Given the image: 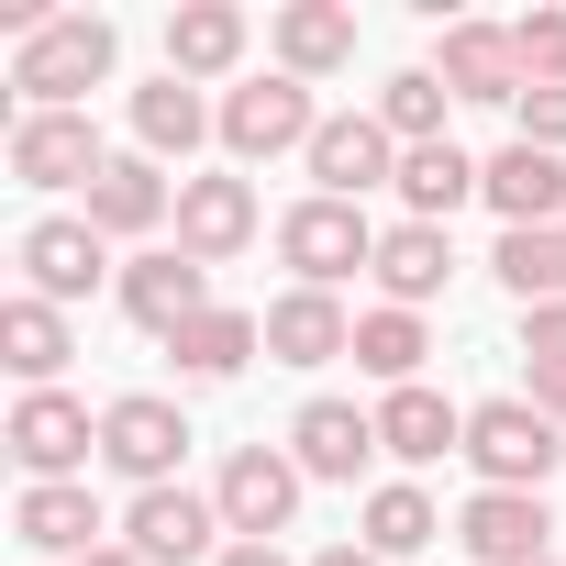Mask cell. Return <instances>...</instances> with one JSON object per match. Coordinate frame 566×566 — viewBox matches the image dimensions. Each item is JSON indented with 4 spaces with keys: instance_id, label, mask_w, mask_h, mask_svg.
Masks as SVG:
<instances>
[{
    "instance_id": "1",
    "label": "cell",
    "mask_w": 566,
    "mask_h": 566,
    "mask_svg": "<svg viewBox=\"0 0 566 566\" xmlns=\"http://www.w3.org/2000/svg\"><path fill=\"white\" fill-rule=\"evenodd\" d=\"M112 56H123V34H112L101 12H56V23L12 56V90H23L34 112H78V101L112 78Z\"/></svg>"
},
{
    "instance_id": "2",
    "label": "cell",
    "mask_w": 566,
    "mask_h": 566,
    "mask_svg": "<svg viewBox=\"0 0 566 566\" xmlns=\"http://www.w3.org/2000/svg\"><path fill=\"white\" fill-rule=\"evenodd\" d=\"M467 467H478L489 489H544V478L566 467V433H555L533 400H478V411H467Z\"/></svg>"
},
{
    "instance_id": "3",
    "label": "cell",
    "mask_w": 566,
    "mask_h": 566,
    "mask_svg": "<svg viewBox=\"0 0 566 566\" xmlns=\"http://www.w3.org/2000/svg\"><path fill=\"white\" fill-rule=\"evenodd\" d=\"M312 134H323V112H312V78H244L233 101H222V145H233V167H266V156H312Z\"/></svg>"
},
{
    "instance_id": "4",
    "label": "cell",
    "mask_w": 566,
    "mask_h": 566,
    "mask_svg": "<svg viewBox=\"0 0 566 566\" xmlns=\"http://www.w3.org/2000/svg\"><path fill=\"white\" fill-rule=\"evenodd\" d=\"M277 255L301 266V290H345L356 266H378V222L356 200H301L290 222H277Z\"/></svg>"
},
{
    "instance_id": "5",
    "label": "cell",
    "mask_w": 566,
    "mask_h": 566,
    "mask_svg": "<svg viewBox=\"0 0 566 566\" xmlns=\"http://www.w3.org/2000/svg\"><path fill=\"white\" fill-rule=\"evenodd\" d=\"M101 455V422L67 400V389H23L12 400V467H23V489H56V478H78Z\"/></svg>"
},
{
    "instance_id": "6",
    "label": "cell",
    "mask_w": 566,
    "mask_h": 566,
    "mask_svg": "<svg viewBox=\"0 0 566 566\" xmlns=\"http://www.w3.org/2000/svg\"><path fill=\"white\" fill-rule=\"evenodd\" d=\"M378 178L400 189V134L378 112H323V134H312V200H367Z\"/></svg>"
},
{
    "instance_id": "7",
    "label": "cell",
    "mask_w": 566,
    "mask_h": 566,
    "mask_svg": "<svg viewBox=\"0 0 566 566\" xmlns=\"http://www.w3.org/2000/svg\"><path fill=\"white\" fill-rule=\"evenodd\" d=\"M101 455H112L134 489H178L189 411H178V400H156V389H134V400H112V411H101Z\"/></svg>"
},
{
    "instance_id": "8",
    "label": "cell",
    "mask_w": 566,
    "mask_h": 566,
    "mask_svg": "<svg viewBox=\"0 0 566 566\" xmlns=\"http://www.w3.org/2000/svg\"><path fill=\"white\" fill-rule=\"evenodd\" d=\"M211 500H222V533H233V544H277V533H290V511H301V455L244 444Z\"/></svg>"
},
{
    "instance_id": "9",
    "label": "cell",
    "mask_w": 566,
    "mask_h": 566,
    "mask_svg": "<svg viewBox=\"0 0 566 566\" xmlns=\"http://www.w3.org/2000/svg\"><path fill=\"white\" fill-rule=\"evenodd\" d=\"M112 156H101V134H90V112H23L12 123V178L23 189H90Z\"/></svg>"
},
{
    "instance_id": "10",
    "label": "cell",
    "mask_w": 566,
    "mask_h": 566,
    "mask_svg": "<svg viewBox=\"0 0 566 566\" xmlns=\"http://www.w3.org/2000/svg\"><path fill=\"white\" fill-rule=\"evenodd\" d=\"M211 533H222V500H200V489H134V511H123V544H134L145 566H189V555H222Z\"/></svg>"
},
{
    "instance_id": "11",
    "label": "cell",
    "mask_w": 566,
    "mask_h": 566,
    "mask_svg": "<svg viewBox=\"0 0 566 566\" xmlns=\"http://www.w3.org/2000/svg\"><path fill=\"white\" fill-rule=\"evenodd\" d=\"M123 312L167 345V334H189L200 312H211V266L200 255H178V244H156V255H134L123 266Z\"/></svg>"
},
{
    "instance_id": "12",
    "label": "cell",
    "mask_w": 566,
    "mask_h": 566,
    "mask_svg": "<svg viewBox=\"0 0 566 566\" xmlns=\"http://www.w3.org/2000/svg\"><path fill=\"white\" fill-rule=\"evenodd\" d=\"M544 489H478L467 511H455V544L478 555V566H533L544 555Z\"/></svg>"
},
{
    "instance_id": "13",
    "label": "cell",
    "mask_w": 566,
    "mask_h": 566,
    "mask_svg": "<svg viewBox=\"0 0 566 566\" xmlns=\"http://www.w3.org/2000/svg\"><path fill=\"white\" fill-rule=\"evenodd\" d=\"M433 78H444L455 101H522V90H533V78H522V34H500V23H444Z\"/></svg>"
},
{
    "instance_id": "14",
    "label": "cell",
    "mask_w": 566,
    "mask_h": 566,
    "mask_svg": "<svg viewBox=\"0 0 566 566\" xmlns=\"http://www.w3.org/2000/svg\"><path fill=\"white\" fill-rule=\"evenodd\" d=\"M244 244H255V189L244 178H178V255L222 266Z\"/></svg>"
},
{
    "instance_id": "15",
    "label": "cell",
    "mask_w": 566,
    "mask_h": 566,
    "mask_svg": "<svg viewBox=\"0 0 566 566\" xmlns=\"http://www.w3.org/2000/svg\"><path fill=\"white\" fill-rule=\"evenodd\" d=\"M489 211H500V233H533V222H555L566 211V156H544V145H500L489 156V189H478Z\"/></svg>"
},
{
    "instance_id": "16",
    "label": "cell",
    "mask_w": 566,
    "mask_h": 566,
    "mask_svg": "<svg viewBox=\"0 0 566 566\" xmlns=\"http://www.w3.org/2000/svg\"><path fill=\"white\" fill-rule=\"evenodd\" d=\"M266 356H277V367H334V356H356L345 301H334V290H290V301H266Z\"/></svg>"
},
{
    "instance_id": "17",
    "label": "cell",
    "mask_w": 566,
    "mask_h": 566,
    "mask_svg": "<svg viewBox=\"0 0 566 566\" xmlns=\"http://www.w3.org/2000/svg\"><path fill=\"white\" fill-rule=\"evenodd\" d=\"M378 455H400V467L467 455V411H455L444 389H389V400H378Z\"/></svg>"
},
{
    "instance_id": "18",
    "label": "cell",
    "mask_w": 566,
    "mask_h": 566,
    "mask_svg": "<svg viewBox=\"0 0 566 566\" xmlns=\"http://www.w3.org/2000/svg\"><path fill=\"white\" fill-rule=\"evenodd\" d=\"M290 455H301V478H356V467L378 455V411H356V400H301Z\"/></svg>"
},
{
    "instance_id": "19",
    "label": "cell",
    "mask_w": 566,
    "mask_h": 566,
    "mask_svg": "<svg viewBox=\"0 0 566 566\" xmlns=\"http://www.w3.org/2000/svg\"><path fill=\"white\" fill-rule=\"evenodd\" d=\"M23 290L56 301V312L90 301V290H101V233H90V222H34V233H23Z\"/></svg>"
},
{
    "instance_id": "20",
    "label": "cell",
    "mask_w": 566,
    "mask_h": 566,
    "mask_svg": "<svg viewBox=\"0 0 566 566\" xmlns=\"http://www.w3.org/2000/svg\"><path fill=\"white\" fill-rule=\"evenodd\" d=\"M167 211H178V189H167L156 156H112V167L90 178V233H156Z\"/></svg>"
},
{
    "instance_id": "21",
    "label": "cell",
    "mask_w": 566,
    "mask_h": 566,
    "mask_svg": "<svg viewBox=\"0 0 566 566\" xmlns=\"http://www.w3.org/2000/svg\"><path fill=\"white\" fill-rule=\"evenodd\" d=\"M12 533H23L34 555H67V566H78V555H101V500H90L78 478L23 489V500H12Z\"/></svg>"
},
{
    "instance_id": "22",
    "label": "cell",
    "mask_w": 566,
    "mask_h": 566,
    "mask_svg": "<svg viewBox=\"0 0 566 566\" xmlns=\"http://www.w3.org/2000/svg\"><path fill=\"white\" fill-rule=\"evenodd\" d=\"M444 277H455L444 222H389V233H378V290H389V312H422Z\"/></svg>"
},
{
    "instance_id": "23",
    "label": "cell",
    "mask_w": 566,
    "mask_h": 566,
    "mask_svg": "<svg viewBox=\"0 0 566 566\" xmlns=\"http://www.w3.org/2000/svg\"><path fill=\"white\" fill-rule=\"evenodd\" d=\"M345 56H356L345 0H290V12H277V78H334Z\"/></svg>"
},
{
    "instance_id": "24",
    "label": "cell",
    "mask_w": 566,
    "mask_h": 566,
    "mask_svg": "<svg viewBox=\"0 0 566 566\" xmlns=\"http://www.w3.org/2000/svg\"><path fill=\"white\" fill-rule=\"evenodd\" d=\"M67 356H78V345H67V312H56V301H34V290L0 301V367H12L23 389H56Z\"/></svg>"
},
{
    "instance_id": "25",
    "label": "cell",
    "mask_w": 566,
    "mask_h": 566,
    "mask_svg": "<svg viewBox=\"0 0 566 566\" xmlns=\"http://www.w3.org/2000/svg\"><path fill=\"white\" fill-rule=\"evenodd\" d=\"M244 56V12L233 0H189V12H167V78H222Z\"/></svg>"
},
{
    "instance_id": "26",
    "label": "cell",
    "mask_w": 566,
    "mask_h": 566,
    "mask_svg": "<svg viewBox=\"0 0 566 566\" xmlns=\"http://www.w3.org/2000/svg\"><path fill=\"white\" fill-rule=\"evenodd\" d=\"M478 189H489V167L455 156V145H411V156H400V200H411V222H455V200H478Z\"/></svg>"
},
{
    "instance_id": "27",
    "label": "cell",
    "mask_w": 566,
    "mask_h": 566,
    "mask_svg": "<svg viewBox=\"0 0 566 566\" xmlns=\"http://www.w3.org/2000/svg\"><path fill=\"white\" fill-rule=\"evenodd\" d=\"M500 290L522 301V312H544V301H566V222H533V233H500Z\"/></svg>"
},
{
    "instance_id": "28",
    "label": "cell",
    "mask_w": 566,
    "mask_h": 566,
    "mask_svg": "<svg viewBox=\"0 0 566 566\" xmlns=\"http://www.w3.org/2000/svg\"><path fill=\"white\" fill-rule=\"evenodd\" d=\"M255 345H266V312H222V301H211V312H200L189 334H167V356H178L189 378H233V367H244Z\"/></svg>"
},
{
    "instance_id": "29",
    "label": "cell",
    "mask_w": 566,
    "mask_h": 566,
    "mask_svg": "<svg viewBox=\"0 0 566 566\" xmlns=\"http://www.w3.org/2000/svg\"><path fill=\"white\" fill-rule=\"evenodd\" d=\"M200 134H211V112H200V90H189V78L134 90V145H145V156H189Z\"/></svg>"
},
{
    "instance_id": "30",
    "label": "cell",
    "mask_w": 566,
    "mask_h": 566,
    "mask_svg": "<svg viewBox=\"0 0 566 566\" xmlns=\"http://www.w3.org/2000/svg\"><path fill=\"white\" fill-rule=\"evenodd\" d=\"M422 356H433V345H422V312H367V323H356V367H367V378L422 389Z\"/></svg>"
},
{
    "instance_id": "31",
    "label": "cell",
    "mask_w": 566,
    "mask_h": 566,
    "mask_svg": "<svg viewBox=\"0 0 566 566\" xmlns=\"http://www.w3.org/2000/svg\"><path fill=\"white\" fill-rule=\"evenodd\" d=\"M444 101H455V90H444L433 67H400V78L378 90V123L400 134V156H411V145H444Z\"/></svg>"
},
{
    "instance_id": "32",
    "label": "cell",
    "mask_w": 566,
    "mask_h": 566,
    "mask_svg": "<svg viewBox=\"0 0 566 566\" xmlns=\"http://www.w3.org/2000/svg\"><path fill=\"white\" fill-rule=\"evenodd\" d=\"M433 533H444V511H433L422 489H378V500H367V555H422Z\"/></svg>"
},
{
    "instance_id": "33",
    "label": "cell",
    "mask_w": 566,
    "mask_h": 566,
    "mask_svg": "<svg viewBox=\"0 0 566 566\" xmlns=\"http://www.w3.org/2000/svg\"><path fill=\"white\" fill-rule=\"evenodd\" d=\"M522 78L533 90H566V12H533L522 23Z\"/></svg>"
},
{
    "instance_id": "34",
    "label": "cell",
    "mask_w": 566,
    "mask_h": 566,
    "mask_svg": "<svg viewBox=\"0 0 566 566\" xmlns=\"http://www.w3.org/2000/svg\"><path fill=\"white\" fill-rule=\"evenodd\" d=\"M511 112H522V145H544V156H566V90H522Z\"/></svg>"
},
{
    "instance_id": "35",
    "label": "cell",
    "mask_w": 566,
    "mask_h": 566,
    "mask_svg": "<svg viewBox=\"0 0 566 566\" xmlns=\"http://www.w3.org/2000/svg\"><path fill=\"white\" fill-rule=\"evenodd\" d=\"M522 356H533V367H566V301L522 312Z\"/></svg>"
},
{
    "instance_id": "36",
    "label": "cell",
    "mask_w": 566,
    "mask_h": 566,
    "mask_svg": "<svg viewBox=\"0 0 566 566\" xmlns=\"http://www.w3.org/2000/svg\"><path fill=\"white\" fill-rule=\"evenodd\" d=\"M533 411H544V422L566 433V367H533Z\"/></svg>"
},
{
    "instance_id": "37",
    "label": "cell",
    "mask_w": 566,
    "mask_h": 566,
    "mask_svg": "<svg viewBox=\"0 0 566 566\" xmlns=\"http://www.w3.org/2000/svg\"><path fill=\"white\" fill-rule=\"evenodd\" d=\"M211 566H290V555H277V544H222Z\"/></svg>"
},
{
    "instance_id": "38",
    "label": "cell",
    "mask_w": 566,
    "mask_h": 566,
    "mask_svg": "<svg viewBox=\"0 0 566 566\" xmlns=\"http://www.w3.org/2000/svg\"><path fill=\"white\" fill-rule=\"evenodd\" d=\"M312 566H389V555H367V544H323Z\"/></svg>"
},
{
    "instance_id": "39",
    "label": "cell",
    "mask_w": 566,
    "mask_h": 566,
    "mask_svg": "<svg viewBox=\"0 0 566 566\" xmlns=\"http://www.w3.org/2000/svg\"><path fill=\"white\" fill-rule=\"evenodd\" d=\"M78 566H145V555H134V544H101V555H78Z\"/></svg>"
},
{
    "instance_id": "40",
    "label": "cell",
    "mask_w": 566,
    "mask_h": 566,
    "mask_svg": "<svg viewBox=\"0 0 566 566\" xmlns=\"http://www.w3.org/2000/svg\"><path fill=\"white\" fill-rule=\"evenodd\" d=\"M533 566H555V555H533Z\"/></svg>"
}]
</instances>
